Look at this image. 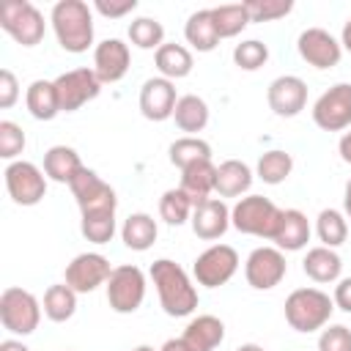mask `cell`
<instances>
[{
    "label": "cell",
    "mask_w": 351,
    "mask_h": 351,
    "mask_svg": "<svg viewBox=\"0 0 351 351\" xmlns=\"http://www.w3.org/2000/svg\"><path fill=\"white\" fill-rule=\"evenodd\" d=\"M55 90H58L60 112H74L99 96L101 82L93 69H71L55 77Z\"/></svg>",
    "instance_id": "obj_13"
},
{
    "label": "cell",
    "mask_w": 351,
    "mask_h": 351,
    "mask_svg": "<svg viewBox=\"0 0 351 351\" xmlns=\"http://www.w3.org/2000/svg\"><path fill=\"white\" fill-rule=\"evenodd\" d=\"M0 27L22 47H36L44 38V14L30 0H5L0 8Z\"/></svg>",
    "instance_id": "obj_5"
},
{
    "label": "cell",
    "mask_w": 351,
    "mask_h": 351,
    "mask_svg": "<svg viewBox=\"0 0 351 351\" xmlns=\"http://www.w3.org/2000/svg\"><path fill=\"white\" fill-rule=\"evenodd\" d=\"M5 189L16 206H36L47 195V176L33 162L16 159L5 167Z\"/></svg>",
    "instance_id": "obj_9"
},
{
    "label": "cell",
    "mask_w": 351,
    "mask_h": 351,
    "mask_svg": "<svg viewBox=\"0 0 351 351\" xmlns=\"http://www.w3.org/2000/svg\"><path fill=\"white\" fill-rule=\"evenodd\" d=\"M156 236H159L156 219H154L151 214H145V211L129 214V217L123 219V225H121V239H123V244H126L129 250H134V252L151 250L154 241H156Z\"/></svg>",
    "instance_id": "obj_25"
},
{
    "label": "cell",
    "mask_w": 351,
    "mask_h": 351,
    "mask_svg": "<svg viewBox=\"0 0 351 351\" xmlns=\"http://www.w3.org/2000/svg\"><path fill=\"white\" fill-rule=\"evenodd\" d=\"M296 49L302 55L304 63H310L313 69H335L343 58V44L324 27H307L299 33L296 38Z\"/></svg>",
    "instance_id": "obj_14"
},
{
    "label": "cell",
    "mask_w": 351,
    "mask_h": 351,
    "mask_svg": "<svg viewBox=\"0 0 351 351\" xmlns=\"http://www.w3.org/2000/svg\"><path fill=\"white\" fill-rule=\"evenodd\" d=\"M310 219L299 211V208H282L280 214V225H277V233H274V247L282 250V252H299L307 247L310 241Z\"/></svg>",
    "instance_id": "obj_20"
},
{
    "label": "cell",
    "mask_w": 351,
    "mask_h": 351,
    "mask_svg": "<svg viewBox=\"0 0 351 351\" xmlns=\"http://www.w3.org/2000/svg\"><path fill=\"white\" fill-rule=\"evenodd\" d=\"M41 321V304L38 299L25 288H5L0 293V324L11 335H33Z\"/></svg>",
    "instance_id": "obj_6"
},
{
    "label": "cell",
    "mask_w": 351,
    "mask_h": 351,
    "mask_svg": "<svg viewBox=\"0 0 351 351\" xmlns=\"http://www.w3.org/2000/svg\"><path fill=\"white\" fill-rule=\"evenodd\" d=\"M236 271H239V252L230 244H211L192 263V274L203 288H219Z\"/></svg>",
    "instance_id": "obj_8"
},
{
    "label": "cell",
    "mask_w": 351,
    "mask_h": 351,
    "mask_svg": "<svg viewBox=\"0 0 351 351\" xmlns=\"http://www.w3.org/2000/svg\"><path fill=\"white\" fill-rule=\"evenodd\" d=\"M288 271L285 252L277 247H255L244 261V277L255 291H271Z\"/></svg>",
    "instance_id": "obj_12"
},
{
    "label": "cell",
    "mask_w": 351,
    "mask_h": 351,
    "mask_svg": "<svg viewBox=\"0 0 351 351\" xmlns=\"http://www.w3.org/2000/svg\"><path fill=\"white\" fill-rule=\"evenodd\" d=\"M110 274L112 266L101 252H82L66 266V285L77 293H90L99 285H107Z\"/></svg>",
    "instance_id": "obj_15"
},
{
    "label": "cell",
    "mask_w": 351,
    "mask_h": 351,
    "mask_svg": "<svg viewBox=\"0 0 351 351\" xmlns=\"http://www.w3.org/2000/svg\"><path fill=\"white\" fill-rule=\"evenodd\" d=\"M340 44H343V49H348V52H351V19L343 25V33H340Z\"/></svg>",
    "instance_id": "obj_49"
},
{
    "label": "cell",
    "mask_w": 351,
    "mask_h": 351,
    "mask_svg": "<svg viewBox=\"0 0 351 351\" xmlns=\"http://www.w3.org/2000/svg\"><path fill=\"white\" fill-rule=\"evenodd\" d=\"M244 8L250 14V22H271V19L291 14L293 3L291 0H250L244 3Z\"/></svg>",
    "instance_id": "obj_40"
},
{
    "label": "cell",
    "mask_w": 351,
    "mask_h": 351,
    "mask_svg": "<svg viewBox=\"0 0 351 351\" xmlns=\"http://www.w3.org/2000/svg\"><path fill=\"white\" fill-rule=\"evenodd\" d=\"M77 206H80V214H90V211H115L118 208V197H115V189L93 170L82 167L71 184H69Z\"/></svg>",
    "instance_id": "obj_11"
},
{
    "label": "cell",
    "mask_w": 351,
    "mask_h": 351,
    "mask_svg": "<svg viewBox=\"0 0 351 351\" xmlns=\"http://www.w3.org/2000/svg\"><path fill=\"white\" fill-rule=\"evenodd\" d=\"M337 151H340V159H343L346 165H351V132H346V134L340 137Z\"/></svg>",
    "instance_id": "obj_47"
},
{
    "label": "cell",
    "mask_w": 351,
    "mask_h": 351,
    "mask_svg": "<svg viewBox=\"0 0 351 351\" xmlns=\"http://www.w3.org/2000/svg\"><path fill=\"white\" fill-rule=\"evenodd\" d=\"M151 280L159 293V304L170 318L192 315L197 307V291L189 274L170 258H159L151 263Z\"/></svg>",
    "instance_id": "obj_1"
},
{
    "label": "cell",
    "mask_w": 351,
    "mask_h": 351,
    "mask_svg": "<svg viewBox=\"0 0 351 351\" xmlns=\"http://www.w3.org/2000/svg\"><path fill=\"white\" fill-rule=\"evenodd\" d=\"M200 159H211V145L206 140L186 134V137H178V140L170 143V162L178 170H184V167H189L192 162H200Z\"/></svg>",
    "instance_id": "obj_36"
},
{
    "label": "cell",
    "mask_w": 351,
    "mask_h": 351,
    "mask_svg": "<svg viewBox=\"0 0 351 351\" xmlns=\"http://www.w3.org/2000/svg\"><path fill=\"white\" fill-rule=\"evenodd\" d=\"M58 44L66 52H88L93 44V11L82 0H58L49 14Z\"/></svg>",
    "instance_id": "obj_2"
},
{
    "label": "cell",
    "mask_w": 351,
    "mask_h": 351,
    "mask_svg": "<svg viewBox=\"0 0 351 351\" xmlns=\"http://www.w3.org/2000/svg\"><path fill=\"white\" fill-rule=\"evenodd\" d=\"M132 351H159V348H154V346H134Z\"/></svg>",
    "instance_id": "obj_52"
},
{
    "label": "cell",
    "mask_w": 351,
    "mask_h": 351,
    "mask_svg": "<svg viewBox=\"0 0 351 351\" xmlns=\"http://www.w3.org/2000/svg\"><path fill=\"white\" fill-rule=\"evenodd\" d=\"M189 225H192V233L197 239L214 241V239L225 236V230L230 228V208L225 206L222 197H208V200L195 206Z\"/></svg>",
    "instance_id": "obj_19"
},
{
    "label": "cell",
    "mask_w": 351,
    "mask_h": 351,
    "mask_svg": "<svg viewBox=\"0 0 351 351\" xmlns=\"http://www.w3.org/2000/svg\"><path fill=\"white\" fill-rule=\"evenodd\" d=\"M184 38L186 44H192V49L197 52H211L217 49V44L222 41L217 36V27H214V19H211V8H200L195 14H189L186 25H184Z\"/></svg>",
    "instance_id": "obj_29"
},
{
    "label": "cell",
    "mask_w": 351,
    "mask_h": 351,
    "mask_svg": "<svg viewBox=\"0 0 351 351\" xmlns=\"http://www.w3.org/2000/svg\"><path fill=\"white\" fill-rule=\"evenodd\" d=\"M145 299V274L126 263V266H115L110 280H107V302L115 313L129 315L134 310H140Z\"/></svg>",
    "instance_id": "obj_7"
},
{
    "label": "cell",
    "mask_w": 351,
    "mask_h": 351,
    "mask_svg": "<svg viewBox=\"0 0 351 351\" xmlns=\"http://www.w3.org/2000/svg\"><path fill=\"white\" fill-rule=\"evenodd\" d=\"M266 101H269V110L274 115L293 118L307 104V82L302 77H296V74H282V77H277V80L269 82Z\"/></svg>",
    "instance_id": "obj_16"
},
{
    "label": "cell",
    "mask_w": 351,
    "mask_h": 351,
    "mask_svg": "<svg viewBox=\"0 0 351 351\" xmlns=\"http://www.w3.org/2000/svg\"><path fill=\"white\" fill-rule=\"evenodd\" d=\"M192 211H195V203L189 200V195L176 186V189H167L162 197H159V217L167 222V225H184L192 219Z\"/></svg>",
    "instance_id": "obj_33"
},
{
    "label": "cell",
    "mask_w": 351,
    "mask_h": 351,
    "mask_svg": "<svg viewBox=\"0 0 351 351\" xmlns=\"http://www.w3.org/2000/svg\"><path fill=\"white\" fill-rule=\"evenodd\" d=\"M129 63H132L129 44H123L121 38H104L93 49V66L90 69L96 71L101 85H112V82H121L126 77Z\"/></svg>",
    "instance_id": "obj_17"
},
{
    "label": "cell",
    "mask_w": 351,
    "mask_h": 351,
    "mask_svg": "<svg viewBox=\"0 0 351 351\" xmlns=\"http://www.w3.org/2000/svg\"><path fill=\"white\" fill-rule=\"evenodd\" d=\"M82 167L85 165L80 162V154L71 145H52L44 154V176L55 184H71V178Z\"/></svg>",
    "instance_id": "obj_27"
},
{
    "label": "cell",
    "mask_w": 351,
    "mask_h": 351,
    "mask_svg": "<svg viewBox=\"0 0 351 351\" xmlns=\"http://www.w3.org/2000/svg\"><path fill=\"white\" fill-rule=\"evenodd\" d=\"M211 19H214V27H217L219 38H233V36H239L250 25V14H247L244 3L211 8Z\"/></svg>",
    "instance_id": "obj_34"
},
{
    "label": "cell",
    "mask_w": 351,
    "mask_h": 351,
    "mask_svg": "<svg viewBox=\"0 0 351 351\" xmlns=\"http://www.w3.org/2000/svg\"><path fill=\"white\" fill-rule=\"evenodd\" d=\"M250 186H252V170L241 159H225L222 165H217L214 192L219 197H241L250 192Z\"/></svg>",
    "instance_id": "obj_22"
},
{
    "label": "cell",
    "mask_w": 351,
    "mask_h": 351,
    "mask_svg": "<svg viewBox=\"0 0 351 351\" xmlns=\"http://www.w3.org/2000/svg\"><path fill=\"white\" fill-rule=\"evenodd\" d=\"M25 151V132H22V126L19 123H14V121H0V156L3 159H14L16 162V156Z\"/></svg>",
    "instance_id": "obj_41"
},
{
    "label": "cell",
    "mask_w": 351,
    "mask_h": 351,
    "mask_svg": "<svg viewBox=\"0 0 351 351\" xmlns=\"http://www.w3.org/2000/svg\"><path fill=\"white\" fill-rule=\"evenodd\" d=\"M315 233H318V241L321 247H340L346 239H348V219L343 211L337 208H324L315 219Z\"/></svg>",
    "instance_id": "obj_32"
},
{
    "label": "cell",
    "mask_w": 351,
    "mask_h": 351,
    "mask_svg": "<svg viewBox=\"0 0 351 351\" xmlns=\"http://www.w3.org/2000/svg\"><path fill=\"white\" fill-rule=\"evenodd\" d=\"M291 170H293V156H291L288 151L271 148V151H266V154L258 159V178H261L263 184L277 186V184H282V181L291 176Z\"/></svg>",
    "instance_id": "obj_35"
},
{
    "label": "cell",
    "mask_w": 351,
    "mask_h": 351,
    "mask_svg": "<svg viewBox=\"0 0 351 351\" xmlns=\"http://www.w3.org/2000/svg\"><path fill=\"white\" fill-rule=\"evenodd\" d=\"M19 99V82L11 69L0 71V110H11Z\"/></svg>",
    "instance_id": "obj_43"
},
{
    "label": "cell",
    "mask_w": 351,
    "mask_h": 351,
    "mask_svg": "<svg viewBox=\"0 0 351 351\" xmlns=\"http://www.w3.org/2000/svg\"><path fill=\"white\" fill-rule=\"evenodd\" d=\"M25 104L36 121H52L60 112L55 80H33L25 90Z\"/></svg>",
    "instance_id": "obj_26"
},
{
    "label": "cell",
    "mask_w": 351,
    "mask_h": 351,
    "mask_svg": "<svg viewBox=\"0 0 351 351\" xmlns=\"http://www.w3.org/2000/svg\"><path fill=\"white\" fill-rule=\"evenodd\" d=\"M214 184H217V165L211 159H200V162H192L189 167L181 170V184L178 186L197 206V203H203V200L211 197Z\"/></svg>",
    "instance_id": "obj_21"
},
{
    "label": "cell",
    "mask_w": 351,
    "mask_h": 351,
    "mask_svg": "<svg viewBox=\"0 0 351 351\" xmlns=\"http://www.w3.org/2000/svg\"><path fill=\"white\" fill-rule=\"evenodd\" d=\"M280 214H282V208H277L269 197L247 195V197H239V203L230 208V225L239 233L271 241L277 233V225H280Z\"/></svg>",
    "instance_id": "obj_4"
},
{
    "label": "cell",
    "mask_w": 351,
    "mask_h": 351,
    "mask_svg": "<svg viewBox=\"0 0 351 351\" xmlns=\"http://www.w3.org/2000/svg\"><path fill=\"white\" fill-rule=\"evenodd\" d=\"M318 351H351V329L343 324L324 326L318 335Z\"/></svg>",
    "instance_id": "obj_42"
},
{
    "label": "cell",
    "mask_w": 351,
    "mask_h": 351,
    "mask_svg": "<svg viewBox=\"0 0 351 351\" xmlns=\"http://www.w3.org/2000/svg\"><path fill=\"white\" fill-rule=\"evenodd\" d=\"M335 307L343 313H351V277H340L335 285V296H332Z\"/></svg>",
    "instance_id": "obj_45"
},
{
    "label": "cell",
    "mask_w": 351,
    "mask_h": 351,
    "mask_svg": "<svg viewBox=\"0 0 351 351\" xmlns=\"http://www.w3.org/2000/svg\"><path fill=\"white\" fill-rule=\"evenodd\" d=\"M176 101H178L176 85L170 80H165V77H151L140 88V112L148 121H156L159 123V121L173 118Z\"/></svg>",
    "instance_id": "obj_18"
},
{
    "label": "cell",
    "mask_w": 351,
    "mask_h": 351,
    "mask_svg": "<svg viewBox=\"0 0 351 351\" xmlns=\"http://www.w3.org/2000/svg\"><path fill=\"white\" fill-rule=\"evenodd\" d=\"M93 8L101 14V16H107V19H118V16H126V14H132L134 8H137V0H121V3H107V0H96L93 3Z\"/></svg>",
    "instance_id": "obj_44"
},
{
    "label": "cell",
    "mask_w": 351,
    "mask_h": 351,
    "mask_svg": "<svg viewBox=\"0 0 351 351\" xmlns=\"http://www.w3.org/2000/svg\"><path fill=\"white\" fill-rule=\"evenodd\" d=\"M154 63L159 69V77L165 80H184L192 74V52L184 47V44H162L156 52H154Z\"/></svg>",
    "instance_id": "obj_28"
},
{
    "label": "cell",
    "mask_w": 351,
    "mask_h": 351,
    "mask_svg": "<svg viewBox=\"0 0 351 351\" xmlns=\"http://www.w3.org/2000/svg\"><path fill=\"white\" fill-rule=\"evenodd\" d=\"M266 60H269V47L258 38H247V41L236 44V49H233V63L244 71H258Z\"/></svg>",
    "instance_id": "obj_39"
},
{
    "label": "cell",
    "mask_w": 351,
    "mask_h": 351,
    "mask_svg": "<svg viewBox=\"0 0 351 351\" xmlns=\"http://www.w3.org/2000/svg\"><path fill=\"white\" fill-rule=\"evenodd\" d=\"M173 121H176V126L181 132L195 137V132H203L206 123H208V104L200 96H195V93L178 96L176 110H173Z\"/></svg>",
    "instance_id": "obj_30"
},
{
    "label": "cell",
    "mask_w": 351,
    "mask_h": 351,
    "mask_svg": "<svg viewBox=\"0 0 351 351\" xmlns=\"http://www.w3.org/2000/svg\"><path fill=\"white\" fill-rule=\"evenodd\" d=\"M335 313V302L321 288H296L285 299V321L291 329L310 335L329 324Z\"/></svg>",
    "instance_id": "obj_3"
},
{
    "label": "cell",
    "mask_w": 351,
    "mask_h": 351,
    "mask_svg": "<svg viewBox=\"0 0 351 351\" xmlns=\"http://www.w3.org/2000/svg\"><path fill=\"white\" fill-rule=\"evenodd\" d=\"M302 269L313 282L326 285V282H337L340 280L343 261L332 247H313V250H307V255L302 261Z\"/></svg>",
    "instance_id": "obj_23"
},
{
    "label": "cell",
    "mask_w": 351,
    "mask_h": 351,
    "mask_svg": "<svg viewBox=\"0 0 351 351\" xmlns=\"http://www.w3.org/2000/svg\"><path fill=\"white\" fill-rule=\"evenodd\" d=\"M313 121L324 132H343L351 126V82H337L313 104Z\"/></svg>",
    "instance_id": "obj_10"
},
{
    "label": "cell",
    "mask_w": 351,
    "mask_h": 351,
    "mask_svg": "<svg viewBox=\"0 0 351 351\" xmlns=\"http://www.w3.org/2000/svg\"><path fill=\"white\" fill-rule=\"evenodd\" d=\"M159 351H192V348H189V343H186L184 337H170V340L162 343Z\"/></svg>",
    "instance_id": "obj_46"
},
{
    "label": "cell",
    "mask_w": 351,
    "mask_h": 351,
    "mask_svg": "<svg viewBox=\"0 0 351 351\" xmlns=\"http://www.w3.org/2000/svg\"><path fill=\"white\" fill-rule=\"evenodd\" d=\"M41 307H44V315H47L49 321L63 324V321H69V318L77 313V291L69 288L66 282H55V285H49V288L44 291Z\"/></svg>",
    "instance_id": "obj_31"
},
{
    "label": "cell",
    "mask_w": 351,
    "mask_h": 351,
    "mask_svg": "<svg viewBox=\"0 0 351 351\" xmlns=\"http://www.w3.org/2000/svg\"><path fill=\"white\" fill-rule=\"evenodd\" d=\"M80 230L93 244H107L115 236V211H90L82 214Z\"/></svg>",
    "instance_id": "obj_38"
},
{
    "label": "cell",
    "mask_w": 351,
    "mask_h": 351,
    "mask_svg": "<svg viewBox=\"0 0 351 351\" xmlns=\"http://www.w3.org/2000/svg\"><path fill=\"white\" fill-rule=\"evenodd\" d=\"M236 351H266L263 346H258V343H244V346H239Z\"/></svg>",
    "instance_id": "obj_51"
},
{
    "label": "cell",
    "mask_w": 351,
    "mask_h": 351,
    "mask_svg": "<svg viewBox=\"0 0 351 351\" xmlns=\"http://www.w3.org/2000/svg\"><path fill=\"white\" fill-rule=\"evenodd\" d=\"M192 351H214L225 340V324L217 315H197L186 324L181 335Z\"/></svg>",
    "instance_id": "obj_24"
},
{
    "label": "cell",
    "mask_w": 351,
    "mask_h": 351,
    "mask_svg": "<svg viewBox=\"0 0 351 351\" xmlns=\"http://www.w3.org/2000/svg\"><path fill=\"white\" fill-rule=\"evenodd\" d=\"M343 211H346V217L351 219V178H348V184H346V192H343Z\"/></svg>",
    "instance_id": "obj_50"
},
{
    "label": "cell",
    "mask_w": 351,
    "mask_h": 351,
    "mask_svg": "<svg viewBox=\"0 0 351 351\" xmlns=\"http://www.w3.org/2000/svg\"><path fill=\"white\" fill-rule=\"evenodd\" d=\"M0 351H30L22 340H14V337H8V340H3L0 343Z\"/></svg>",
    "instance_id": "obj_48"
},
{
    "label": "cell",
    "mask_w": 351,
    "mask_h": 351,
    "mask_svg": "<svg viewBox=\"0 0 351 351\" xmlns=\"http://www.w3.org/2000/svg\"><path fill=\"white\" fill-rule=\"evenodd\" d=\"M129 41L137 47V49H159L165 44V27L159 19H151V16H137L132 19L129 25Z\"/></svg>",
    "instance_id": "obj_37"
}]
</instances>
